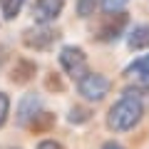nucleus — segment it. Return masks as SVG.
<instances>
[{
    "mask_svg": "<svg viewBox=\"0 0 149 149\" xmlns=\"http://www.w3.org/2000/svg\"><path fill=\"white\" fill-rule=\"evenodd\" d=\"M142 114H144L142 97L124 90V95L109 107V112H107V127H109L112 132H129V129H134L139 124Z\"/></svg>",
    "mask_w": 149,
    "mask_h": 149,
    "instance_id": "nucleus-1",
    "label": "nucleus"
},
{
    "mask_svg": "<svg viewBox=\"0 0 149 149\" xmlns=\"http://www.w3.org/2000/svg\"><path fill=\"white\" fill-rule=\"evenodd\" d=\"M57 60H60L62 72L67 74V77H72V80H77V82L90 72V70H87V55H85V50L77 47V45H65V47H60Z\"/></svg>",
    "mask_w": 149,
    "mask_h": 149,
    "instance_id": "nucleus-2",
    "label": "nucleus"
},
{
    "mask_svg": "<svg viewBox=\"0 0 149 149\" xmlns=\"http://www.w3.org/2000/svg\"><path fill=\"white\" fill-rule=\"evenodd\" d=\"M57 40H60V32L55 27H50V25H35V27L22 30V45L27 50H35V52L50 50Z\"/></svg>",
    "mask_w": 149,
    "mask_h": 149,
    "instance_id": "nucleus-3",
    "label": "nucleus"
},
{
    "mask_svg": "<svg viewBox=\"0 0 149 149\" xmlns=\"http://www.w3.org/2000/svg\"><path fill=\"white\" fill-rule=\"evenodd\" d=\"M127 25H129V15L127 13L104 15L102 22L97 25V30H95V40H100V42H117L119 37L124 35Z\"/></svg>",
    "mask_w": 149,
    "mask_h": 149,
    "instance_id": "nucleus-4",
    "label": "nucleus"
},
{
    "mask_svg": "<svg viewBox=\"0 0 149 149\" xmlns=\"http://www.w3.org/2000/svg\"><path fill=\"white\" fill-rule=\"evenodd\" d=\"M109 87H112V82L100 72H87L85 77L77 82V92H80L87 102H102L109 95Z\"/></svg>",
    "mask_w": 149,
    "mask_h": 149,
    "instance_id": "nucleus-5",
    "label": "nucleus"
},
{
    "mask_svg": "<svg viewBox=\"0 0 149 149\" xmlns=\"http://www.w3.org/2000/svg\"><path fill=\"white\" fill-rule=\"evenodd\" d=\"M42 112V97L37 92H27L22 95V100L17 102V109H15V122L17 127H30V122Z\"/></svg>",
    "mask_w": 149,
    "mask_h": 149,
    "instance_id": "nucleus-6",
    "label": "nucleus"
},
{
    "mask_svg": "<svg viewBox=\"0 0 149 149\" xmlns=\"http://www.w3.org/2000/svg\"><path fill=\"white\" fill-rule=\"evenodd\" d=\"M65 10V0H35L32 3V20L35 25H50Z\"/></svg>",
    "mask_w": 149,
    "mask_h": 149,
    "instance_id": "nucleus-7",
    "label": "nucleus"
},
{
    "mask_svg": "<svg viewBox=\"0 0 149 149\" xmlns=\"http://www.w3.org/2000/svg\"><path fill=\"white\" fill-rule=\"evenodd\" d=\"M35 72H37V65L32 60H17L15 67L10 70V80L15 85H25V82H30L35 77Z\"/></svg>",
    "mask_w": 149,
    "mask_h": 149,
    "instance_id": "nucleus-8",
    "label": "nucleus"
},
{
    "mask_svg": "<svg viewBox=\"0 0 149 149\" xmlns=\"http://www.w3.org/2000/svg\"><path fill=\"white\" fill-rule=\"evenodd\" d=\"M124 74H127V77H132L134 82H139V85L149 87V55L134 60V62L124 70Z\"/></svg>",
    "mask_w": 149,
    "mask_h": 149,
    "instance_id": "nucleus-9",
    "label": "nucleus"
},
{
    "mask_svg": "<svg viewBox=\"0 0 149 149\" xmlns=\"http://www.w3.org/2000/svg\"><path fill=\"white\" fill-rule=\"evenodd\" d=\"M127 45H129V50H144V47H149V22H142V25H137L132 32H129Z\"/></svg>",
    "mask_w": 149,
    "mask_h": 149,
    "instance_id": "nucleus-10",
    "label": "nucleus"
},
{
    "mask_svg": "<svg viewBox=\"0 0 149 149\" xmlns=\"http://www.w3.org/2000/svg\"><path fill=\"white\" fill-rule=\"evenodd\" d=\"M22 5H25V0H0V13L5 20H15L20 15Z\"/></svg>",
    "mask_w": 149,
    "mask_h": 149,
    "instance_id": "nucleus-11",
    "label": "nucleus"
},
{
    "mask_svg": "<svg viewBox=\"0 0 149 149\" xmlns=\"http://www.w3.org/2000/svg\"><path fill=\"white\" fill-rule=\"evenodd\" d=\"M90 119H92V109L90 107H80V104H74L72 109H70V114H67L70 124H85V122H90Z\"/></svg>",
    "mask_w": 149,
    "mask_h": 149,
    "instance_id": "nucleus-12",
    "label": "nucleus"
},
{
    "mask_svg": "<svg viewBox=\"0 0 149 149\" xmlns=\"http://www.w3.org/2000/svg\"><path fill=\"white\" fill-rule=\"evenodd\" d=\"M52 124H55V114H50V112L42 109V112H40V114L30 122V129H32V132H45V129H50Z\"/></svg>",
    "mask_w": 149,
    "mask_h": 149,
    "instance_id": "nucleus-13",
    "label": "nucleus"
},
{
    "mask_svg": "<svg viewBox=\"0 0 149 149\" xmlns=\"http://www.w3.org/2000/svg\"><path fill=\"white\" fill-rule=\"evenodd\" d=\"M97 5H100V0H77V5H74V10H77V15L80 17H92L97 10Z\"/></svg>",
    "mask_w": 149,
    "mask_h": 149,
    "instance_id": "nucleus-14",
    "label": "nucleus"
},
{
    "mask_svg": "<svg viewBox=\"0 0 149 149\" xmlns=\"http://www.w3.org/2000/svg\"><path fill=\"white\" fill-rule=\"evenodd\" d=\"M129 0H100V8L107 13V15H114V13H124Z\"/></svg>",
    "mask_w": 149,
    "mask_h": 149,
    "instance_id": "nucleus-15",
    "label": "nucleus"
},
{
    "mask_svg": "<svg viewBox=\"0 0 149 149\" xmlns=\"http://www.w3.org/2000/svg\"><path fill=\"white\" fill-rule=\"evenodd\" d=\"M8 114H10V97L8 92H0V127H5Z\"/></svg>",
    "mask_w": 149,
    "mask_h": 149,
    "instance_id": "nucleus-16",
    "label": "nucleus"
},
{
    "mask_svg": "<svg viewBox=\"0 0 149 149\" xmlns=\"http://www.w3.org/2000/svg\"><path fill=\"white\" fill-rule=\"evenodd\" d=\"M35 149H65V147H62L60 142H55V139H42Z\"/></svg>",
    "mask_w": 149,
    "mask_h": 149,
    "instance_id": "nucleus-17",
    "label": "nucleus"
},
{
    "mask_svg": "<svg viewBox=\"0 0 149 149\" xmlns=\"http://www.w3.org/2000/svg\"><path fill=\"white\" fill-rule=\"evenodd\" d=\"M47 90H65V85L60 82V77H47Z\"/></svg>",
    "mask_w": 149,
    "mask_h": 149,
    "instance_id": "nucleus-18",
    "label": "nucleus"
},
{
    "mask_svg": "<svg viewBox=\"0 0 149 149\" xmlns=\"http://www.w3.org/2000/svg\"><path fill=\"white\" fill-rule=\"evenodd\" d=\"M102 149H124V147H122L119 142H114V139H109V142H104V144H102Z\"/></svg>",
    "mask_w": 149,
    "mask_h": 149,
    "instance_id": "nucleus-19",
    "label": "nucleus"
},
{
    "mask_svg": "<svg viewBox=\"0 0 149 149\" xmlns=\"http://www.w3.org/2000/svg\"><path fill=\"white\" fill-rule=\"evenodd\" d=\"M10 149H15V147H10Z\"/></svg>",
    "mask_w": 149,
    "mask_h": 149,
    "instance_id": "nucleus-20",
    "label": "nucleus"
}]
</instances>
